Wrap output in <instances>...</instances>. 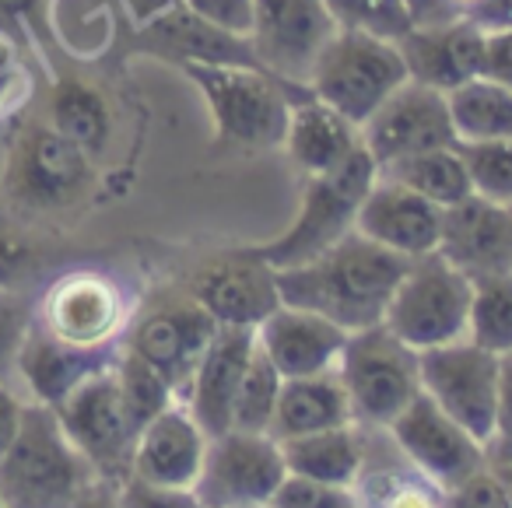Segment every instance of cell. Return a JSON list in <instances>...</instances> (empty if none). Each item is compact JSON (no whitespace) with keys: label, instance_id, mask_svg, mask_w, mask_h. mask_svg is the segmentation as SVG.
Here are the masks:
<instances>
[{"label":"cell","instance_id":"2e32d148","mask_svg":"<svg viewBox=\"0 0 512 508\" xmlns=\"http://www.w3.org/2000/svg\"><path fill=\"white\" fill-rule=\"evenodd\" d=\"M358 134H362V148L369 151L379 169L397 162V158L421 155V151L435 148H453L456 144L446 92L418 85V81L400 85L369 116V123Z\"/></svg>","mask_w":512,"mask_h":508},{"label":"cell","instance_id":"5b68a950","mask_svg":"<svg viewBox=\"0 0 512 508\" xmlns=\"http://www.w3.org/2000/svg\"><path fill=\"white\" fill-rule=\"evenodd\" d=\"M337 375L351 403V417L362 428H390L421 396L418 351L407 347L386 323L348 333L337 361Z\"/></svg>","mask_w":512,"mask_h":508},{"label":"cell","instance_id":"d590c367","mask_svg":"<svg viewBox=\"0 0 512 508\" xmlns=\"http://www.w3.org/2000/svg\"><path fill=\"white\" fill-rule=\"evenodd\" d=\"M474 197L512 207V141H456Z\"/></svg>","mask_w":512,"mask_h":508},{"label":"cell","instance_id":"cb8c5ba5","mask_svg":"<svg viewBox=\"0 0 512 508\" xmlns=\"http://www.w3.org/2000/svg\"><path fill=\"white\" fill-rule=\"evenodd\" d=\"M207 452V435L183 403H172L137 431L130 473L151 484L193 487ZM127 473V477H130Z\"/></svg>","mask_w":512,"mask_h":508},{"label":"cell","instance_id":"e575fe53","mask_svg":"<svg viewBox=\"0 0 512 508\" xmlns=\"http://www.w3.org/2000/svg\"><path fill=\"white\" fill-rule=\"evenodd\" d=\"M116 379H120L123 400H127V410H130V417H134L137 431H141L151 417L162 414L165 407L179 403L172 382L165 379L155 365H148V361L137 358L134 351H127L123 344H120V358H116Z\"/></svg>","mask_w":512,"mask_h":508},{"label":"cell","instance_id":"8d00e7d4","mask_svg":"<svg viewBox=\"0 0 512 508\" xmlns=\"http://www.w3.org/2000/svg\"><path fill=\"white\" fill-rule=\"evenodd\" d=\"M323 4L334 15L337 29L365 32L390 43H400L414 29L404 0H323Z\"/></svg>","mask_w":512,"mask_h":508},{"label":"cell","instance_id":"4dcf8cb0","mask_svg":"<svg viewBox=\"0 0 512 508\" xmlns=\"http://www.w3.org/2000/svg\"><path fill=\"white\" fill-rule=\"evenodd\" d=\"M379 176L407 186V190L432 200L442 211L463 204L467 197H474V186H470V176H467V169H463L456 148H435V151H421V155L397 158V162L383 165Z\"/></svg>","mask_w":512,"mask_h":508},{"label":"cell","instance_id":"f1b7e54d","mask_svg":"<svg viewBox=\"0 0 512 508\" xmlns=\"http://www.w3.org/2000/svg\"><path fill=\"white\" fill-rule=\"evenodd\" d=\"M288 473L313 477L323 484L351 487L365 452V428L362 424H341V428L316 431V435H299L281 442Z\"/></svg>","mask_w":512,"mask_h":508},{"label":"cell","instance_id":"83f0119b","mask_svg":"<svg viewBox=\"0 0 512 508\" xmlns=\"http://www.w3.org/2000/svg\"><path fill=\"white\" fill-rule=\"evenodd\" d=\"M151 36L158 39L162 50H169L172 57H179L183 64H232V67H260L253 53V43L239 36L207 25L204 18H197L190 8H172L162 18L151 22Z\"/></svg>","mask_w":512,"mask_h":508},{"label":"cell","instance_id":"4fadbf2b","mask_svg":"<svg viewBox=\"0 0 512 508\" xmlns=\"http://www.w3.org/2000/svg\"><path fill=\"white\" fill-rule=\"evenodd\" d=\"M36 323L67 344L113 347L130 323V302L113 277L99 270H71L39 298Z\"/></svg>","mask_w":512,"mask_h":508},{"label":"cell","instance_id":"7402d4cb","mask_svg":"<svg viewBox=\"0 0 512 508\" xmlns=\"http://www.w3.org/2000/svg\"><path fill=\"white\" fill-rule=\"evenodd\" d=\"M256 344L264 347V354L285 379H302V375L334 372L348 344V330L330 323L320 312L278 305L256 326Z\"/></svg>","mask_w":512,"mask_h":508},{"label":"cell","instance_id":"f546056e","mask_svg":"<svg viewBox=\"0 0 512 508\" xmlns=\"http://www.w3.org/2000/svg\"><path fill=\"white\" fill-rule=\"evenodd\" d=\"M456 141H512V88L491 78H470L446 92Z\"/></svg>","mask_w":512,"mask_h":508},{"label":"cell","instance_id":"816d5d0a","mask_svg":"<svg viewBox=\"0 0 512 508\" xmlns=\"http://www.w3.org/2000/svg\"><path fill=\"white\" fill-rule=\"evenodd\" d=\"M488 466H491V473H495V477L502 480L505 494L512 498V456L509 459H498V463H488Z\"/></svg>","mask_w":512,"mask_h":508},{"label":"cell","instance_id":"74e56055","mask_svg":"<svg viewBox=\"0 0 512 508\" xmlns=\"http://www.w3.org/2000/svg\"><path fill=\"white\" fill-rule=\"evenodd\" d=\"M267 505L271 508H358V501H355V494H351V487L323 484V480L288 473Z\"/></svg>","mask_w":512,"mask_h":508},{"label":"cell","instance_id":"d6986e66","mask_svg":"<svg viewBox=\"0 0 512 508\" xmlns=\"http://www.w3.org/2000/svg\"><path fill=\"white\" fill-rule=\"evenodd\" d=\"M120 358V344L113 347H78L67 340L53 337L46 326L32 319L29 333H25L22 347H18L15 372L29 389V403H43V407H57L64 403L74 389L95 372L109 368Z\"/></svg>","mask_w":512,"mask_h":508},{"label":"cell","instance_id":"f6af8a7d","mask_svg":"<svg viewBox=\"0 0 512 508\" xmlns=\"http://www.w3.org/2000/svg\"><path fill=\"white\" fill-rule=\"evenodd\" d=\"M463 18L484 36L512 32V0H470V4H463Z\"/></svg>","mask_w":512,"mask_h":508},{"label":"cell","instance_id":"f35d334b","mask_svg":"<svg viewBox=\"0 0 512 508\" xmlns=\"http://www.w3.org/2000/svg\"><path fill=\"white\" fill-rule=\"evenodd\" d=\"M36 319V305L22 291H0V382H8L15 372L18 347Z\"/></svg>","mask_w":512,"mask_h":508},{"label":"cell","instance_id":"1f68e13d","mask_svg":"<svg viewBox=\"0 0 512 508\" xmlns=\"http://www.w3.org/2000/svg\"><path fill=\"white\" fill-rule=\"evenodd\" d=\"M50 127L60 130L67 141H74L88 155H102L109 141V106L92 85L78 78H67L53 88L50 99Z\"/></svg>","mask_w":512,"mask_h":508},{"label":"cell","instance_id":"f907efd6","mask_svg":"<svg viewBox=\"0 0 512 508\" xmlns=\"http://www.w3.org/2000/svg\"><path fill=\"white\" fill-rule=\"evenodd\" d=\"M71 508H120V498H116V484H109V480H95L92 487H85L81 491V498L74 501Z\"/></svg>","mask_w":512,"mask_h":508},{"label":"cell","instance_id":"44dd1931","mask_svg":"<svg viewBox=\"0 0 512 508\" xmlns=\"http://www.w3.org/2000/svg\"><path fill=\"white\" fill-rule=\"evenodd\" d=\"M256 347L253 326H218L211 347L200 358L190 386L183 393V407L193 414L207 438L225 435L232 428V407L239 393L242 372L249 365V354Z\"/></svg>","mask_w":512,"mask_h":508},{"label":"cell","instance_id":"d6a6232c","mask_svg":"<svg viewBox=\"0 0 512 508\" xmlns=\"http://www.w3.org/2000/svg\"><path fill=\"white\" fill-rule=\"evenodd\" d=\"M467 340L491 354L512 351V270L474 281Z\"/></svg>","mask_w":512,"mask_h":508},{"label":"cell","instance_id":"8992f818","mask_svg":"<svg viewBox=\"0 0 512 508\" xmlns=\"http://www.w3.org/2000/svg\"><path fill=\"white\" fill-rule=\"evenodd\" d=\"M470 298H474V281L435 249L407 260L383 323L407 347L432 351V347L467 340Z\"/></svg>","mask_w":512,"mask_h":508},{"label":"cell","instance_id":"7bdbcfd3","mask_svg":"<svg viewBox=\"0 0 512 508\" xmlns=\"http://www.w3.org/2000/svg\"><path fill=\"white\" fill-rule=\"evenodd\" d=\"M512 456V351L498 354V431L488 445V463Z\"/></svg>","mask_w":512,"mask_h":508},{"label":"cell","instance_id":"5bb4252c","mask_svg":"<svg viewBox=\"0 0 512 508\" xmlns=\"http://www.w3.org/2000/svg\"><path fill=\"white\" fill-rule=\"evenodd\" d=\"M337 36V22L323 0H256L253 53L264 71L288 85H309L323 46Z\"/></svg>","mask_w":512,"mask_h":508},{"label":"cell","instance_id":"8fae6325","mask_svg":"<svg viewBox=\"0 0 512 508\" xmlns=\"http://www.w3.org/2000/svg\"><path fill=\"white\" fill-rule=\"evenodd\" d=\"M288 477L285 452L274 435L228 428L207 438L204 466L193 484L204 508H249L267 505Z\"/></svg>","mask_w":512,"mask_h":508},{"label":"cell","instance_id":"277c9868","mask_svg":"<svg viewBox=\"0 0 512 508\" xmlns=\"http://www.w3.org/2000/svg\"><path fill=\"white\" fill-rule=\"evenodd\" d=\"M379 179V165L365 148L351 151L337 169L323 172V176L306 179V193H302V211L288 232L278 239L253 246V253L267 263L271 270L299 267V263L316 260L327 253L334 242H341L348 232H355L358 207H362L365 193Z\"/></svg>","mask_w":512,"mask_h":508},{"label":"cell","instance_id":"ffe728a7","mask_svg":"<svg viewBox=\"0 0 512 508\" xmlns=\"http://www.w3.org/2000/svg\"><path fill=\"white\" fill-rule=\"evenodd\" d=\"M355 232L379 242L390 253L414 260V256L439 249L442 207H435L432 200L418 197L414 190L393 183V179L379 176L372 190L365 193L362 207H358Z\"/></svg>","mask_w":512,"mask_h":508},{"label":"cell","instance_id":"ab89813d","mask_svg":"<svg viewBox=\"0 0 512 508\" xmlns=\"http://www.w3.org/2000/svg\"><path fill=\"white\" fill-rule=\"evenodd\" d=\"M116 498H120V508H204L193 487L151 484L134 473L116 484Z\"/></svg>","mask_w":512,"mask_h":508},{"label":"cell","instance_id":"b9f144b4","mask_svg":"<svg viewBox=\"0 0 512 508\" xmlns=\"http://www.w3.org/2000/svg\"><path fill=\"white\" fill-rule=\"evenodd\" d=\"M446 508H512V498L505 494L502 480H498L488 466V470H481L477 477H470L467 484L449 491Z\"/></svg>","mask_w":512,"mask_h":508},{"label":"cell","instance_id":"836d02e7","mask_svg":"<svg viewBox=\"0 0 512 508\" xmlns=\"http://www.w3.org/2000/svg\"><path fill=\"white\" fill-rule=\"evenodd\" d=\"M281 386H285V375L274 368V361L264 354V347L256 344L249 354V365L242 372L239 393H235L232 407V428L239 431H271L274 407H278Z\"/></svg>","mask_w":512,"mask_h":508},{"label":"cell","instance_id":"3957f363","mask_svg":"<svg viewBox=\"0 0 512 508\" xmlns=\"http://www.w3.org/2000/svg\"><path fill=\"white\" fill-rule=\"evenodd\" d=\"M99 473L74 449L57 410L25 403L15 442L0 456V498L8 508H71Z\"/></svg>","mask_w":512,"mask_h":508},{"label":"cell","instance_id":"ba28073f","mask_svg":"<svg viewBox=\"0 0 512 508\" xmlns=\"http://www.w3.org/2000/svg\"><path fill=\"white\" fill-rule=\"evenodd\" d=\"M92 186V155L50 123H32L11 141L0 190L18 211L46 214L78 204Z\"/></svg>","mask_w":512,"mask_h":508},{"label":"cell","instance_id":"484cf974","mask_svg":"<svg viewBox=\"0 0 512 508\" xmlns=\"http://www.w3.org/2000/svg\"><path fill=\"white\" fill-rule=\"evenodd\" d=\"M281 148L292 155L306 176H323V172L337 169L351 151L362 148V134L351 120H344L337 109L320 102L316 95L295 102L292 116H288L285 144Z\"/></svg>","mask_w":512,"mask_h":508},{"label":"cell","instance_id":"c3c4849f","mask_svg":"<svg viewBox=\"0 0 512 508\" xmlns=\"http://www.w3.org/2000/svg\"><path fill=\"white\" fill-rule=\"evenodd\" d=\"M25 403L8 382H0V456L8 452V445L15 442L18 435V424H22V414H25Z\"/></svg>","mask_w":512,"mask_h":508},{"label":"cell","instance_id":"ac0fdd59","mask_svg":"<svg viewBox=\"0 0 512 508\" xmlns=\"http://www.w3.org/2000/svg\"><path fill=\"white\" fill-rule=\"evenodd\" d=\"M439 253L456 270L477 277L509 274L512 270V207L484 197H467L463 204L442 211Z\"/></svg>","mask_w":512,"mask_h":508},{"label":"cell","instance_id":"11a10c76","mask_svg":"<svg viewBox=\"0 0 512 508\" xmlns=\"http://www.w3.org/2000/svg\"><path fill=\"white\" fill-rule=\"evenodd\" d=\"M0 508H8V505H4V498H0Z\"/></svg>","mask_w":512,"mask_h":508},{"label":"cell","instance_id":"681fc988","mask_svg":"<svg viewBox=\"0 0 512 508\" xmlns=\"http://www.w3.org/2000/svg\"><path fill=\"white\" fill-rule=\"evenodd\" d=\"M43 0H0V36L22 32L32 22V15L39 11Z\"/></svg>","mask_w":512,"mask_h":508},{"label":"cell","instance_id":"e0dca14e","mask_svg":"<svg viewBox=\"0 0 512 508\" xmlns=\"http://www.w3.org/2000/svg\"><path fill=\"white\" fill-rule=\"evenodd\" d=\"M190 291L218 326H260L281 305L274 270L253 249L211 260L197 270Z\"/></svg>","mask_w":512,"mask_h":508},{"label":"cell","instance_id":"4316f807","mask_svg":"<svg viewBox=\"0 0 512 508\" xmlns=\"http://www.w3.org/2000/svg\"><path fill=\"white\" fill-rule=\"evenodd\" d=\"M351 421L355 417H351L348 393H344V382L334 368V372L285 379L267 435H274L278 442H288V438L316 435V431L341 428V424Z\"/></svg>","mask_w":512,"mask_h":508},{"label":"cell","instance_id":"db71d44e","mask_svg":"<svg viewBox=\"0 0 512 508\" xmlns=\"http://www.w3.org/2000/svg\"><path fill=\"white\" fill-rule=\"evenodd\" d=\"M249 508H271V505H249Z\"/></svg>","mask_w":512,"mask_h":508},{"label":"cell","instance_id":"60d3db41","mask_svg":"<svg viewBox=\"0 0 512 508\" xmlns=\"http://www.w3.org/2000/svg\"><path fill=\"white\" fill-rule=\"evenodd\" d=\"M186 8L207 25L228 32V36L249 39L256 22V0H183Z\"/></svg>","mask_w":512,"mask_h":508},{"label":"cell","instance_id":"52a82bcc","mask_svg":"<svg viewBox=\"0 0 512 508\" xmlns=\"http://www.w3.org/2000/svg\"><path fill=\"white\" fill-rule=\"evenodd\" d=\"M407 81L411 74L397 43L348 29H337L309 74V88L316 99L337 109L358 130Z\"/></svg>","mask_w":512,"mask_h":508},{"label":"cell","instance_id":"d4e9b609","mask_svg":"<svg viewBox=\"0 0 512 508\" xmlns=\"http://www.w3.org/2000/svg\"><path fill=\"white\" fill-rule=\"evenodd\" d=\"M397 46L404 53L411 81L439 92H453L456 85L481 78L484 71V32L474 29L467 18L411 29Z\"/></svg>","mask_w":512,"mask_h":508},{"label":"cell","instance_id":"f5cc1de1","mask_svg":"<svg viewBox=\"0 0 512 508\" xmlns=\"http://www.w3.org/2000/svg\"><path fill=\"white\" fill-rule=\"evenodd\" d=\"M456 4H460V8H463V4H470V0H456Z\"/></svg>","mask_w":512,"mask_h":508},{"label":"cell","instance_id":"7c38bea8","mask_svg":"<svg viewBox=\"0 0 512 508\" xmlns=\"http://www.w3.org/2000/svg\"><path fill=\"white\" fill-rule=\"evenodd\" d=\"M214 333H218V323L211 319V312L190 291H183V295H169L130 316L120 344L148 365H155L183 400Z\"/></svg>","mask_w":512,"mask_h":508},{"label":"cell","instance_id":"603a6c76","mask_svg":"<svg viewBox=\"0 0 512 508\" xmlns=\"http://www.w3.org/2000/svg\"><path fill=\"white\" fill-rule=\"evenodd\" d=\"M358 508H446L449 494L400 452L386 428H365V452L351 480Z\"/></svg>","mask_w":512,"mask_h":508},{"label":"cell","instance_id":"ee69618b","mask_svg":"<svg viewBox=\"0 0 512 508\" xmlns=\"http://www.w3.org/2000/svg\"><path fill=\"white\" fill-rule=\"evenodd\" d=\"M36 253L18 232L0 225V291H18V284L29 277Z\"/></svg>","mask_w":512,"mask_h":508},{"label":"cell","instance_id":"9a60e30c","mask_svg":"<svg viewBox=\"0 0 512 508\" xmlns=\"http://www.w3.org/2000/svg\"><path fill=\"white\" fill-rule=\"evenodd\" d=\"M393 435V442L400 445L407 459L418 466L421 473L435 480L442 491H456L460 484H467L470 477H477L481 470H488V445L477 442L463 424H456L439 403H432V396H414V403L386 428Z\"/></svg>","mask_w":512,"mask_h":508},{"label":"cell","instance_id":"6da1fadb","mask_svg":"<svg viewBox=\"0 0 512 508\" xmlns=\"http://www.w3.org/2000/svg\"><path fill=\"white\" fill-rule=\"evenodd\" d=\"M404 270L407 256L390 253L362 232H348L316 260L274 270V281L281 305L320 312L330 323L355 333L383 323Z\"/></svg>","mask_w":512,"mask_h":508},{"label":"cell","instance_id":"bcb514c9","mask_svg":"<svg viewBox=\"0 0 512 508\" xmlns=\"http://www.w3.org/2000/svg\"><path fill=\"white\" fill-rule=\"evenodd\" d=\"M481 74L512 88V32H491V36H484V71Z\"/></svg>","mask_w":512,"mask_h":508},{"label":"cell","instance_id":"30bf717a","mask_svg":"<svg viewBox=\"0 0 512 508\" xmlns=\"http://www.w3.org/2000/svg\"><path fill=\"white\" fill-rule=\"evenodd\" d=\"M421 393L432 396L477 442L491 445L498 431V354L474 340L418 351Z\"/></svg>","mask_w":512,"mask_h":508},{"label":"cell","instance_id":"7a4b0ae2","mask_svg":"<svg viewBox=\"0 0 512 508\" xmlns=\"http://www.w3.org/2000/svg\"><path fill=\"white\" fill-rule=\"evenodd\" d=\"M214 116V141L221 148L271 151L285 144L292 106L313 95L309 85H288L264 67L183 64Z\"/></svg>","mask_w":512,"mask_h":508},{"label":"cell","instance_id":"9c48e42d","mask_svg":"<svg viewBox=\"0 0 512 508\" xmlns=\"http://www.w3.org/2000/svg\"><path fill=\"white\" fill-rule=\"evenodd\" d=\"M57 421L74 449L92 463V470L109 484H120L130 473L134 456L137 424L123 400L120 379H116V361L92 379H85L64 403H57Z\"/></svg>","mask_w":512,"mask_h":508},{"label":"cell","instance_id":"7dc6e473","mask_svg":"<svg viewBox=\"0 0 512 508\" xmlns=\"http://www.w3.org/2000/svg\"><path fill=\"white\" fill-rule=\"evenodd\" d=\"M411 11L414 29H428V25H446L463 18V8L456 0H404Z\"/></svg>","mask_w":512,"mask_h":508}]
</instances>
